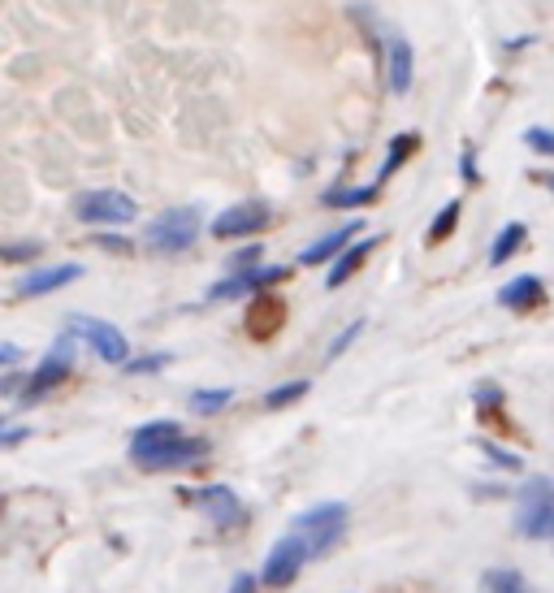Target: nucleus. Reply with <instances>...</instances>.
<instances>
[{
	"label": "nucleus",
	"instance_id": "38",
	"mask_svg": "<svg viewBox=\"0 0 554 593\" xmlns=\"http://www.w3.org/2000/svg\"><path fill=\"white\" fill-rule=\"evenodd\" d=\"M100 243H104V247H109V252H126V247H130L126 239H100Z\"/></svg>",
	"mask_w": 554,
	"mask_h": 593
},
{
	"label": "nucleus",
	"instance_id": "17",
	"mask_svg": "<svg viewBox=\"0 0 554 593\" xmlns=\"http://www.w3.org/2000/svg\"><path fill=\"white\" fill-rule=\"evenodd\" d=\"M174 438H182L178 420H152V425L135 429V438H130V459H143L148 451H156V446H165V442H174Z\"/></svg>",
	"mask_w": 554,
	"mask_h": 593
},
{
	"label": "nucleus",
	"instance_id": "15",
	"mask_svg": "<svg viewBox=\"0 0 554 593\" xmlns=\"http://www.w3.org/2000/svg\"><path fill=\"white\" fill-rule=\"evenodd\" d=\"M498 303L511 312H529V308H542L546 303V286L533 278V273H520V278H511L507 286H498Z\"/></svg>",
	"mask_w": 554,
	"mask_h": 593
},
{
	"label": "nucleus",
	"instance_id": "32",
	"mask_svg": "<svg viewBox=\"0 0 554 593\" xmlns=\"http://www.w3.org/2000/svg\"><path fill=\"white\" fill-rule=\"evenodd\" d=\"M472 399H477L481 407H485V403H494V407H498V403H503V390H498L494 381H481V386L472 390Z\"/></svg>",
	"mask_w": 554,
	"mask_h": 593
},
{
	"label": "nucleus",
	"instance_id": "26",
	"mask_svg": "<svg viewBox=\"0 0 554 593\" xmlns=\"http://www.w3.org/2000/svg\"><path fill=\"white\" fill-rule=\"evenodd\" d=\"M130 377H152L161 373V368H169V351H152V355H139V360H126L122 364Z\"/></svg>",
	"mask_w": 554,
	"mask_h": 593
},
{
	"label": "nucleus",
	"instance_id": "5",
	"mask_svg": "<svg viewBox=\"0 0 554 593\" xmlns=\"http://www.w3.org/2000/svg\"><path fill=\"white\" fill-rule=\"evenodd\" d=\"M70 213L83 226H130L139 217V204L126 191H83V195H74Z\"/></svg>",
	"mask_w": 554,
	"mask_h": 593
},
{
	"label": "nucleus",
	"instance_id": "11",
	"mask_svg": "<svg viewBox=\"0 0 554 593\" xmlns=\"http://www.w3.org/2000/svg\"><path fill=\"white\" fill-rule=\"evenodd\" d=\"M195 503L204 507V516L213 520L221 533L239 529V524L247 520V511H243V503H239V494H234L230 485H204V490L195 494Z\"/></svg>",
	"mask_w": 554,
	"mask_h": 593
},
{
	"label": "nucleus",
	"instance_id": "4",
	"mask_svg": "<svg viewBox=\"0 0 554 593\" xmlns=\"http://www.w3.org/2000/svg\"><path fill=\"white\" fill-rule=\"evenodd\" d=\"M74 342H78V338L70 334V329H65V334H61L57 342H52V351L44 355V360H39V368H35L31 377H26V386H22V394H18V403H22V407L39 403L52 386H61V381L74 373Z\"/></svg>",
	"mask_w": 554,
	"mask_h": 593
},
{
	"label": "nucleus",
	"instance_id": "30",
	"mask_svg": "<svg viewBox=\"0 0 554 593\" xmlns=\"http://www.w3.org/2000/svg\"><path fill=\"white\" fill-rule=\"evenodd\" d=\"M360 334H364V321H351V325H347V329H342V334L334 338V347H329V351H325V360H329V364H334V360H338V355H342V351H347V347H351V342H355V338H360Z\"/></svg>",
	"mask_w": 554,
	"mask_h": 593
},
{
	"label": "nucleus",
	"instance_id": "27",
	"mask_svg": "<svg viewBox=\"0 0 554 593\" xmlns=\"http://www.w3.org/2000/svg\"><path fill=\"white\" fill-rule=\"evenodd\" d=\"M256 265H260V243H247V247H239V252L226 260L230 273H243V269H256Z\"/></svg>",
	"mask_w": 554,
	"mask_h": 593
},
{
	"label": "nucleus",
	"instance_id": "10",
	"mask_svg": "<svg viewBox=\"0 0 554 593\" xmlns=\"http://www.w3.org/2000/svg\"><path fill=\"white\" fill-rule=\"evenodd\" d=\"M208 455V442L204 438H174V442H165V446H156V451H148L143 459H135V464L143 472H178V468H191V464H200V459Z\"/></svg>",
	"mask_w": 554,
	"mask_h": 593
},
{
	"label": "nucleus",
	"instance_id": "8",
	"mask_svg": "<svg viewBox=\"0 0 554 593\" xmlns=\"http://www.w3.org/2000/svg\"><path fill=\"white\" fill-rule=\"evenodd\" d=\"M273 221V208L265 200H243L226 208V213H217L213 221V239H247V234H260Z\"/></svg>",
	"mask_w": 554,
	"mask_h": 593
},
{
	"label": "nucleus",
	"instance_id": "35",
	"mask_svg": "<svg viewBox=\"0 0 554 593\" xmlns=\"http://www.w3.org/2000/svg\"><path fill=\"white\" fill-rule=\"evenodd\" d=\"M26 438H31V429H0V451H5V446H18V442H26Z\"/></svg>",
	"mask_w": 554,
	"mask_h": 593
},
{
	"label": "nucleus",
	"instance_id": "7",
	"mask_svg": "<svg viewBox=\"0 0 554 593\" xmlns=\"http://www.w3.org/2000/svg\"><path fill=\"white\" fill-rule=\"evenodd\" d=\"M290 269L286 265H256V269H243V273H230L221 278L217 286H208V303H221V299H243V295H260L269 291L273 282H286Z\"/></svg>",
	"mask_w": 554,
	"mask_h": 593
},
{
	"label": "nucleus",
	"instance_id": "21",
	"mask_svg": "<svg viewBox=\"0 0 554 593\" xmlns=\"http://www.w3.org/2000/svg\"><path fill=\"white\" fill-rule=\"evenodd\" d=\"M416 148H420V139H416V135H394V139H390V148H386V165H381V182L399 174L403 161H407V156H412ZM381 182H377V187H381Z\"/></svg>",
	"mask_w": 554,
	"mask_h": 593
},
{
	"label": "nucleus",
	"instance_id": "34",
	"mask_svg": "<svg viewBox=\"0 0 554 593\" xmlns=\"http://www.w3.org/2000/svg\"><path fill=\"white\" fill-rule=\"evenodd\" d=\"M22 360V347L18 342H0V368H13Z\"/></svg>",
	"mask_w": 554,
	"mask_h": 593
},
{
	"label": "nucleus",
	"instance_id": "18",
	"mask_svg": "<svg viewBox=\"0 0 554 593\" xmlns=\"http://www.w3.org/2000/svg\"><path fill=\"white\" fill-rule=\"evenodd\" d=\"M386 70H390V91L394 96H407V91H412V44H407V39H390Z\"/></svg>",
	"mask_w": 554,
	"mask_h": 593
},
{
	"label": "nucleus",
	"instance_id": "20",
	"mask_svg": "<svg viewBox=\"0 0 554 593\" xmlns=\"http://www.w3.org/2000/svg\"><path fill=\"white\" fill-rule=\"evenodd\" d=\"M524 234H529V230H524V226H520V221H507V226H503V230H498V239H494V247H490V265H507V260H511V256H516V252H520V247H524Z\"/></svg>",
	"mask_w": 554,
	"mask_h": 593
},
{
	"label": "nucleus",
	"instance_id": "6",
	"mask_svg": "<svg viewBox=\"0 0 554 593\" xmlns=\"http://www.w3.org/2000/svg\"><path fill=\"white\" fill-rule=\"evenodd\" d=\"M70 334L83 338L104 364H126L130 360V338L117 325L100 321V316H70Z\"/></svg>",
	"mask_w": 554,
	"mask_h": 593
},
{
	"label": "nucleus",
	"instance_id": "22",
	"mask_svg": "<svg viewBox=\"0 0 554 593\" xmlns=\"http://www.w3.org/2000/svg\"><path fill=\"white\" fill-rule=\"evenodd\" d=\"M377 191H381L377 182H368V187H338L325 195V208H364L377 200Z\"/></svg>",
	"mask_w": 554,
	"mask_h": 593
},
{
	"label": "nucleus",
	"instance_id": "23",
	"mask_svg": "<svg viewBox=\"0 0 554 593\" xmlns=\"http://www.w3.org/2000/svg\"><path fill=\"white\" fill-rule=\"evenodd\" d=\"M234 403V390L230 386H213V390H191V407L200 416H213L221 412V407H230Z\"/></svg>",
	"mask_w": 554,
	"mask_h": 593
},
{
	"label": "nucleus",
	"instance_id": "37",
	"mask_svg": "<svg viewBox=\"0 0 554 593\" xmlns=\"http://www.w3.org/2000/svg\"><path fill=\"white\" fill-rule=\"evenodd\" d=\"M230 593H256V576H234V585H230Z\"/></svg>",
	"mask_w": 554,
	"mask_h": 593
},
{
	"label": "nucleus",
	"instance_id": "24",
	"mask_svg": "<svg viewBox=\"0 0 554 593\" xmlns=\"http://www.w3.org/2000/svg\"><path fill=\"white\" fill-rule=\"evenodd\" d=\"M308 390H312V381H286V386H273V390L265 394V407H269V412H282V407L299 403Z\"/></svg>",
	"mask_w": 554,
	"mask_h": 593
},
{
	"label": "nucleus",
	"instance_id": "33",
	"mask_svg": "<svg viewBox=\"0 0 554 593\" xmlns=\"http://www.w3.org/2000/svg\"><path fill=\"white\" fill-rule=\"evenodd\" d=\"M459 174H464L468 187L481 178V174H477V152H472V148H464V156H459Z\"/></svg>",
	"mask_w": 554,
	"mask_h": 593
},
{
	"label": "nucleus",
	"instance_id": "13",
	"mask_svg": "<svg viewBox=\"0 0 554 593\" xmlns=\"http://www.w3.org/2000/svg\"><path fill=\"white\" fill-rule=\"evenodd\" d=\"M355 234H364V221H347L342 230H329L325 239H316L312 247H303V252H299V265H325V260H334L342 247L355 243Z\"/></svg>",
	"mask_w": 554,
	"mask_h": 593
},
{
	"label": "nucleus",
	"instance_id": "36",
	"mask_svg": "<svg viewBox=\"0 0 554 593\" xmlns=\"http://www.w3.org/2000/svg\"><path fill=\"white\" fill-rule=\"evenodd\" d=\"M26 386V373H9V377H0V394H22Z\"/></svg>",
	"mask_w": 554,
	"mask_h": 593
},
{
	"label": "nucleus",
	"instance_id": "12",
	"mask_svg": "<svg viewBox=\"0 0 554 593\" xmlns=\"http://www.w3.org/2000/svg\"><path fill=\"white\" fill-rule=\"evenodd\" d=\"M78 278H83V265H52V269H26L18 286H13V295L18 299H39V295H52L61 291V286H74Z\"/></svg>",
	"mask_w": 554,
	"mask_h": 593
},
{
	"label": "nucleus",
	"instance_id": "9",
	"mask_svg": "<svg viewBox=\"0 0 554 593\" xmlns=\"http://www.w3.org/2000/svg\"><path fill=\"white\" fill-rule=\"evenodd\" d=\"M303 563H308V546H303L295 533H286L282 542H277V546L269 550L260 581H265L269 589H286V585H295V576L303 572Z\"/></svg>",
	"mask_w": 554,
	"mask_h": 593
},
{
	"label": "nucleus",
	"instance_id": "3",
	"mask_svg": "<svg viewBox=\"0 0 554 593\" xmlns=\"http://www.w3.org/2000/svg\"><path fill=\"white\" fill-rule=\"evenodd\" d=\"M516 529L529 537V542H546V537H554V481L550 477H529L520 485Z\"/></svg>",
	"mask_w": 554,
	"mask_h": 593
},
{
	"label": "nucleus",
	"instance_id": "28",
	"mask_svg": "<svg viewBox=\"0 0 554 593\" xmlns=\"http://www.w3.org/2000/svg\"><path fill=\"white\" fill-rule=\"evenodd\" d=\"M524 143L537 152V156H554V130L546 126H533V130H524Z\"/></svg>",
	"mask_w": 554,
	"mask_h": 593
},
{
	"label": "nucleus",
	"instance_id": "14",
	"mask_svg": "<svg viewBox=\"0 0 554 593\" xmlns=\"http://www.w3.org/2000/svg\"><path fill=\"white\" fill-rule=\"evenodd\" d=\"M282 321H286L282 299H273V295L260 291L256 303H252V312H247V334H252L256 342H269L277 329H282Z\"/></svg>",
	"mask_w": 554,
	"mask_h": 593
},
{
	"label": "nucleus",
	"instance_id": "39",
	"mask_svg": "<svg viewBox=\"0 0 554 593\" xmlns=\"http://www.w3.org/2000/svg\"><path fill=\"white\" fill-rule=\"evenodd\" d=\"M546 182H550V191H554V174H550V178H546Z\"/></svg>",
	"mask_w": 554,
	"mask_h": 593
},
{
	"label": "nucleus",
	"instance_id": "1",
	"mask_svg": "<svg viewBox=\"0 0 554 593\" xmlns=\"http://www.w3.org/2000/svg\"><path fill=\"white\" fill-rule=\"evenodd\" d=\"M290 533L308 546V559H325L329 550L342 542V533H347V503H316V507H308L303 516H295Z\"/></svg>",
	"mask_w": 554,
	"mask_h": 593
},
{
	"label": "nucleus",
	"instance_id": "2",
	"mask_svg": "<svg viewBox=\"0 0 554 593\" xmlns=\"http://www.w3.org/2000/svg\"><path fill=\"white\" fill-rule=\"evenodd\" d=\"M200 234H204L200 208H195V204H182V208H165V213L156 217L148 230H143V239H148L152 252L174 256V252H187V247L200 239Z\"/></svg>",
	"mask_w": 554,
	"mask_h": 593
},
{
	"label": "nucleus",
	"instance_id": "29",
	"mask_svg": "<svg viewBox=\"0 0 554 593\" xmlns=\"http://www.w3.org/2000/svg\"><path fill=\"white\" fill-rule=\"evenodd\" d=\"M39 256V243H5L0 247V260H13V265H31Z\"/></svg>",
	"mask_w": 554,
	"mask_h": 593
},
{
	"label": "nucleus",
	"instance_id": "19",
	"mask_svg": "<svg viewBox=\"0 0 554 593\" xmlns=\"http://www.w3.org/2000/svg\"><path fill=\"white\" fill-rule=\"evenodd\" d=\"M481 589L485 593H537L529 585V576H520L516 568H490L481 576Z\"/></svg>",
	"mask_w": 554,
	"mask_h": 593
},
{
	"label": "nucleus",
	"instance_id": "31",
	"mask_svg": "<svg viewBox=\"0 0 554 593\" xmlns=\"http://www.w3.org/2000/svg\"><path fill=\"white\" fill-rule=\"evenodd\" d=\"M481 451H485V459H490V464L507 468V472H520V455L503 451V446H498V442H481Z\"/></svg>",
	"mask_w": 554,
	"mask_h": 593
},
{
	"label": "nucleus",
	"instance_id": "25",
	"mask_svg": "<svg viewBox=\"0 0 554 593\" xmlns=\"http://www.w3.org/2000/svg\"><path fill=\"white\" fill-rule=\"evenodd\" d=\"M459 213H464V204H459V200H451V204H446V208H442V213H438V217H433V226H429V243H433V247H438V243H446V239H451V230H455V221H459Z\"/></svg>",
	"mask_w": 554,
	"mask_h": 593
},
{
	"label": "nucleus",
	"instance_id": "16",
	"mask_svg": "<svg viewBox=\"0 0 554 593\" xmlns=\"http://www.w3.org/2000/svg\"><path fill=\"white\" fill-rule=\"evenodd\" d=\"M377 252V239H360V243H351V247H342V252L334 256V269H329V278H325V286L329 291H338L342 282L347 278H355V273H360V265L368 256Z\"/></svg>",
	"mask_w": 554,
	"mask_h": 593
}]
</instances>
